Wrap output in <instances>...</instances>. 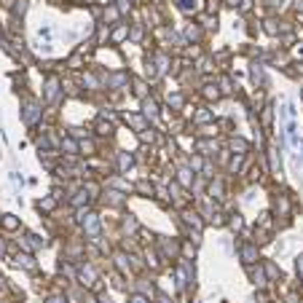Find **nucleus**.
Here are the masks:
<instances>
[{"label":"nucleus","instance_id":"f257e3e1","mask_svg":"<svg viewBox=\"0 0 303 303\" xmlns=\"http://www.w3.org/2000/svg\"><path fill=\"white\" fill-rule=\"evenodd\" d=\"M0 225H3L6 231H14V228H19V220L14 215H3V217H0Z\"/></svg>","mask_w":303,"mask_h":303},{"label":"nucleus","instance_id":"39448f33","mask_svg":"<svg viewBox=\"0 0 303 303\" xmlns=\"http://www.w3.org/2000/svg\"><path fill=\"white\" fill-rule=\"evenodd\" d=\"M129 303H148V298H145V295H132Z\"/></svg>","mask_w":303,"mask_h":303},{"label":"nucleus","instance_id":"7ed1b4c3","mask_svg":"<svg viewBox=\"0 0 303 303\" xmlns=\"http://www.w3.org/2000/svg\"><path fill=\"white\" fill-rule=\"evenodd\" d=\"M142 108H145V113H148V116H156V102H153V99H145Z\"/></svg>","mask_w":303,"mask_h":303},{"label":"nucleus","instance_id":"f03ea898","mask_svg":"<svg viewBox=\"0 0 303 303\" xmlns=\"http://www.w3.org/2000/svg\"><path fill=\"white\" fill-rule=\"evenodd\" d=\"M16 260H19V266H24V268H35V263H33V258H30V255H19Z\"/></svg>","mask_w":303,"mask_h":303},{"label":"nucleus","instance_id":"423d86ee","mask_svg":"<svg viewBox=\"0 0 303 303\" xmlns=\"http://www.w3.org/2000/svg\"><path fill=\"white\" fill-rule=\"evenodd\" d=\"M6 252V244H3V239H0V255H3Z\"/></svg>","mask_w":303,"mask_h":303},{"label":"nucleus","instance_id":"20e7f679","mask_svg":"<svg viewBox=\"0 0 303 303\" xmlns=\"http://www.w3.org/2000/svg\"><path fill=\"white\" fill-rule=\"evenodd\" d=\"M180 183H183V185H191V172H188V169L180 172Z\"/></svg>","mask_w":303,"mask_h":303}]
</instances>
